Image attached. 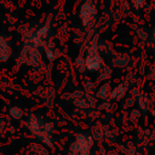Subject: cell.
<instances>
[{
    "label": "cell",
    "instance_id": "cell-1",
    "mask_svg": "<svg viewBox=\"0 0 155 155\" xmlns=\"http://www.w3.org/2000/svg\"><path fill=\"white\" fill-rule=\"evenodd\" d=\"M27 127L36 139H39L48 148H53V122L45 120L40 115L30 114L27 120Z\"/></svg>",
    "mask_w": 155,
    "mask_h": 155
},
{
    "label": "cell",
    "instance_id": "cell-2",
    "mask_svg": "<svg viewBox=\"0 0 155 155\" xmlns=\"http://www.w3.org/2000/svg\"><path fill=\"white\" fill-rule=\"evenodd\" d=\"M93 145V137L85 133L76 134L75 139L69 147L70 155H90L91 148Z\"/></svg>",
    "mask_w": 155,
    "mask_h": 155
},
{
    "label": "cell",
    "instance_id": "cell-3",
    "mask_svg": "<svg viewBox=\"0 0 155 155\" xmlns=\"http://www.w3.org/2000/svg\"><path fill=\"white\" fill-rule=\"evenodd\" d=\"M84 67L86 70L88 71H99L103 69L104 64H103V58L101 57V54L98 53L97 50V44L96 42H91L87 50V54L84 58Z\"/></svg>",
    "mask_w": 155,
    "mask_h": 155
},
{
    "label": "cell",
    "instance_id": "cell-4",
    "mask_svg": "<svg viewBox=\"0 0 155 155\" xmlns=\"http://www.w3.org/2000/svg\"><path fill=\"white\" fill-rule=\"evenodd\" d=\"M38 47L39 46H35L31 44H25L21 52V57H18V63L30 65V67L39 65L41 63V54Z\"/></svg>",
    "mask_w": 155,
    "mask_h": 155
},
{
    "label": "cell",
    "instance_id": "cell-5",
    "mask_svg": "<svg viewBox=\"0 0 155 155\" xmlns=\"http://www.w3.org/2000/svg\"><path fill=\"white\" fill-rule=\"evenodd\" d=\"M97 16V7L96 4L92 0H85L79 10V17L81 19V23L84 27L91 25Z\"/></svg>",
    "mask_w": 155,
    "mask_h": 155
},
{
    "label": "cell",
    "instance_id": "cell-6",
    "mask_svg": "<svg viewBox=\"0 0 155 155\" xmlns=\"http://www.w3.org/2000/svg\"><path fill=\"white\" fill-rule=\"evenodd\" d=\"M50 30H51V25H50V22H47L39 29H36L31 33H28V35L25 36V44H31L35 46L44 45L46 38L48 36Z\"/></svg>",
    "mask_w": 155,
    "mask_h": 155
},
{
    "label": "cell",
    "instance_id": "cell-7",
    "mask_svg": "<svg viewBox=\"0 0 155 155\" xmlns=\"http://www.w3.org/2000/svg\"><path fill=\"white\" fill-rule=\"evenodd\" d=\"M71 98H73L74 104L78 105V107H81V108H88L90 105L93 104V103H90L92 101L90 99L88 93L86 94L84 91H76V92H74L71 94Z\"/></svg>",
    "mask_w": 155,
    "mask_h": 155
},
{
    "label": "cell",
    "instance_id": "cell-8",
    "mask_svg": "<svg viewBox=\"0 0 155 155\" xmlns=\"http://www.w3.org/2000/svg\"><path fill=\"white\" fill-rule=\"evenodd\" d=\"M11 56V46L5 36H0V62H6Z\"/></svg>",
    "mask_w": 155,
    "mask_h": 155
},
{
    "label": "cell",
    "instance_id": "cell-9",
    "mask_svg": "<svg viewBox=\"0 0 155 155\" xmlns=\"http://www.w3.org/2000/svg\"><path fill=\"white\" fill-rule=\"evenodd\" d=\"M127 93V86L125 84H119L117 86H115L113 90H111V93H110V98L109 99H113V101H121Z\"/></svg>",
    "mask_w": 155,
    "mask_h": 155
},
{
    "label": "cell",
    "instance_id": "cell-10",
    "mask_svg": "<svg viewBox=\"0 0 155 155\" xmlns=\"http://www.w3.org/2000/svg\"><path fill=\"white\" fill-rule=\"evenodd\" d=\"M130 62V56L126 54V53H117L114 56L113 58V64L117 68H124Z\"/></svg>",
    "mask_w": 155,
    "mask_h": 155
},
{
    "label": "cell",
    "instance_id": "cell-11",
    "mask_svg": "<svg viewBox=\"0 0 155 155\" xmlns=\"http://www.w3.org/2000/svg\"><path fill=\"white\" fill-rule=\"evenodd\" d=\"M138 105L139 108L145 113L151 108V99L149 98L148 94L145 93H139L138 94Z\"/></svg>",
    "mask_w": 155,
    "mask_h": 155
},
{
    "label": "cell",
    "instance_id": "cell-12",
    "mask_svg": "<svg viewBox=\"0 0 155 155\" xmlns=\"http://www.w3.org/2000/svg\"><path fill=\"white\" fill-rule=\"evenodd\" d=\"M111 87H110V84L109 82H104L98 90H97V97L98 98H101V99H108V98H110V93H111Z\"/></svg>",
    "mask_w": 155,
    "mask_h": 155
},
{
    "label": "cell",
    "instance_id": "cell-13",
    "mask_svg": "<svg viewBox=\"0 0 155 155\" xmlns=\"http://www.w3.org/2000/svg\"><path fill=\"white\" fill-rule=\"evenodd\" d=\"M58 51H57V48L52 45V44H47L46 45V57H47V59L48 61H54L57 57H58Z\"/></svg>",
    "mask_w": 155,
    "mask_h": 155
},
{
    "label": "cell",
    "instance_id": "cell-14",
    "mask_svg": "<svg viewBox=\"0 0 155 155\" xmlns=\"http://www.w3.org/2000/svg\"><path fill=\"white\" fill-rule=\"evenodd\" d=\"M8 115L13 120H21L23 117V115H24V111H23V109L21 107H12L8 110Z\"/></svg>",
    "mask_w": 155,
    "mask_h": 155
},
{
    "label": "cell",
    "instance_id": "cell-15",
    "mask_svg": "<svg viewBox=\"0 0 155 155\" xmlns=\"http://www.w3.org/2000/svg\"><path fill=\"white\" fill-rule=\"evenodd\" d=\"M121 151L125 153L126 155H133L137 150H136V148H134V145L132 143H126V144L121 145Z\"/></svg>",
    "mask_w": 155,
    "mask_h": 155
},
{
    "label": "cell",
    "instance_id": "cell-16",
    "mask_svg": "<svg viewBox=\"0 0 155 155\" xmlns=\"http://www.w3.org/2000/svg\"><path fill=\"white\" fill-rule=\"evenodd\" d=\"M131 4L136 10H142V8H144L147 0H131Z\"/></svg>",
    "mask_w": 155,
    "mask_h": 155
},
{
    "label": "cell",
    "instance_id": "cell-17",
    "mask_svg": "<svg viewBox=\"0 0 155 155\" xmlns=\"http://www.w3.org/2000/svg\"><path fill=\"white\" fill-rule=\"evenodd\" d=\"M111 76V70L109 69V68H104V70H103V74H101V79L102 80H105V79H108V78H110Z\"/></svg>",
    "mask_w": 155,
    "mask_h": 155
},
{
    "label": "cell",
    "instance_id": "cell-18",
    "mask_svg": "<svg viewBox=\"0 0 155 155\" xmlns=\"http://www.w3.org/2000/svg\"><path fill=\"white\" fill-rule=\"evenodd\" d=\"M151 39H153V41H154V44H155V29H154L153 33H151Z\"/></svg>",
    "mask_w": 155,
    "mask_h": 155
},
{
    "label": "cell",
    "instance_id": "cell-19",
    "mask_svg": "<svg viewBox=\"0 0 155 155\" xmlns=\"http://www.w3.org/2000/svg\"><path fill=\"white\" fill-rule=\"evenodd\" d=\"M108 155H116V154H115V153H109Z\"/></svg>",
    "mask_w": 155,
    "mask_h": 155
}]
</instances>
